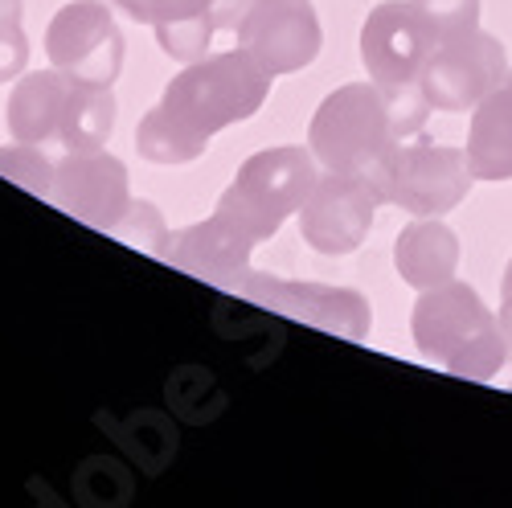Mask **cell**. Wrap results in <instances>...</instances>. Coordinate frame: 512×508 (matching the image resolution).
Here are the masks:
<instances>
[{
	"label": "cell",
	"mask_w": 512,
	"mask_h": 508,
	"mask_svg": "<svg viewBox=\"0 0 512 508\" xmlns=\"http://www.w3.org/2000/svg\"><path fill=\"white\" fill-rule=\"evenodd\" d=\"M271 95V74L242 46L189 62L164 87L160 103L136 127V152L148 164H193L209 140L250 119Z\"/></svg>",
	"instance_id": "6da1fadb"
},
{
	"label": "cell",
	"mask_w": 512,
	"mask_h": 508,
	"mask_svg": "<svg viewBox=\"0 0 512 508\" xmlns=\"http://www.w3.org/2000/svg\"><path fill=\"white\" fill-rule=\"evenodd\" d=\"M410 332L426 361H435L439 369L467 381H492L512 353L500 316L488 312L476 287H467L459 279L418 291V304L410 312Z\"/></svg>",
	"instance_id": "7a4b0ae2"
},
{
	"label": "cell",
	"mask_w": 512,
	"mask_h": 508,
	"mask_svg": "<svg viewBox=\"0 0 512 508\" xmlns=\"http://www.w3.org/2000/svg\"><path fill=\"white\" fill-rule=\"evenodd\" d=\"M402 136L390 111V99L377 82H345L332 91L312 123H308V148L324 173H353L365 177L381 197V177L398 152Z\"/></svg>",
	"instance_id": "3957f363"
},
{
	"label": "cell",
	"mask_w": 512,
	"mask_h": 508,
	"mask_svg": "<svg viewBox=\"0 0 512 508\" xmlns=\"http://www.w3.org/2000/svg\"><path fill=\"white\" fill-rule=\"evenodd\" d=\"M316 177H320V164L312 148L283 144V148L254 152L234 173L230 189L218 197L213 218L230 226L246 246H259L275 238L291 214H300Z\"/></svg>",
	"instance_id": "277c9868"
},
{
	"label": "cell",
	"mask_w": 512,
	"mask_h": 508,
	"mask_svg": "<svg viewBox=\"0 0 512 508\" xmlns=\"http://www.w3.org/2000/svg\"><path fill=\"white\" fill-rule=\"evenodd\" d=\"M472 164H467V148L435 144L410 136L398 144L386 177H381V201L406 209L410 218H443L472 193Z\"/></svg>",
	"instance_id": "5b68a950"
},
{
	"label": "cell",
	"mask_w": 512,
	"mask_h": 508,
	"mask_svg": "<svg viewBox=\"0 0 512 508\" xmlns=\"http://www.w3.org/2000/svg\"><path fill=\"white\" fill-rule=\"evenodd\" d=\"M508 78V54L500 37L480 25L451 41H439L422 70V95L435 111H472Z\"/></svg>",
	"instance_id": "8992f818"
},
{
	"label": "cell",
	"mask_w": 512,
	"mask_h": 508,
	"mask_svg": "<svg viewBox=\"0 0 512 508\" xmlns=\"http://www.w3.org/2000/svg\"><path fill=\"white\" fill-rule=\"evenodd\" d=\"M238 295L263 304L287 320L312 324L320 332H332L340 341L361 345L369 328H373V308L361 291L353 287H328V283H287V279H271V275H242Z\"/></svg>",
	"instance_id": "52a82bcc"
},
{
	"label": "cell",
	"mask_w": 512,
	"mask_h": 508,
	"mask_svg": "<svg viewBox=\"0 0 512 508\" xmlns=\"http://www.w3.org/2000/svg\"><path fill=\"white\" fill-rule=\"evenodd\" d=\"M238 46L271 78L312 66L324 46L316 5L312 0H250L238 21Z\"/></svg>",
	"instance_id": "ba28073f"
},
{
	"label": "cell",
	"mask_w": 512,
	"mask_h": 508,
	"mask_svg": "<svg viewBox=\"0 0 512 508\" xmlns=\"http://www.w3.org/2000/svg\"><path fill=\"white\" fill-rule=\"evenodd\" d=\"M50 66L82 78V82H111L123 70V29L111 17L107 0H70L46 29Z\"/></svg>",
	"instance_id": "9c48e42d"
},
{
	"label": "cell",
	"mask_w": 512,
	"mask_h": 508,
	"mask_svg": "<svg viewBox=\"0 0 512 508\" xmlns=\"http://www.w3.org/2000/svg\"><path fill=\"white\" fill-rule=\"evenodd\" d=\"M377 189L353 173H320L308 201L300 205V234L316 254H353L377 218Z\"/></svg>",
	"instance_id": "30bf717a"
},
{
	"label": "cell",
	"mask_w": 512,
	"mask_h": 508,
	"mask_svg": "<svg viewBox=\"0 0 512 508\" xmlns=\"http://www.w3.org/2000/svg\"><path fill=\"white\" fill-rule=\"evenodd\" d=\"M435 41L410 9V0H386L361 25V62L381 91L422 87V70Z\"/></svg>",
	"instance_id": "8fae6325"
},
{
	"label": "cell",
	"mask_w": 512,
	"mask_h": 508,
	"mask_svg": "<svg viewBox=\"0 0 512 508\" xmlns=\"http://www.w3.org/2000/svg\"><path fill=\"white\" fill-rule=\"evenodd\" d=\"M50 201L62 214L111 234L119 226V218L127 214V205H132V193H127V164L119 156H111L107 148L62 152Z\"/></svg>",
	"instance_id": "7c38bea8"
},
{
	"label": "cell",
	"mask_w": 512,
	"mask_h": 508,
	"mask_svg": "<svg viewBox=\"0 0 512 508\" xmlns=\"http://www.w3.org/2000/svg\"><path fill=\"white\" fill-rule=\"evenodd\" d=\"M70 91H74V74L58 70V66L21 74L17 87L9 91V103H5L9 136L21 140V144L58 148L62 119H66V107H70Z\"/></svg>",
	"instance_id": "4fadbf2b"
},
{
	"label": "cell",
	"mask_w": 512,
	"mask_h": 508,
	"mask_svg": "<svg viewBox=\"0 0 512 508\" xmlns=\"http://www.w3.org/2000/svg\"><path fill=\"white\" fill-rule=\"evenodd\" d=\"M250 254H254V246H246L230 226H222L209 214L205 222L173 234L164 259L173 267H181V271H189V275H197V279H209V283L234 291L238 279L246 275Z\"/></svg>",
	"instance_id": "5bb4252c"
},
{
	"label": "cell",
	"mask_w": 512,
	"mask_h": 508,
	"mask_svg": "<svg viewBox=\"0 0 512 508\" xmlns=\"http://www.w3.org/2000/svg\"><path fill=\"white\" fill-rule=\"evenodd\" d=\"M394 267L414 291H431L455 279L459 271V238L439 218H418L402 226L394 242Z\"/></svg>",
	"instance_id": "9a60e30c"
},
{
	"label": "cell",
	"mask_w": 512,
	"mask_h": 508,
	"mask_svg": "<svg viewBox=\"0 0 512 508\" xmlns=\"http://www.w3.org/2000/svg\"><path fill=\"white\" fill-rule=\"evenodd\" d=\"M467 164L476 181H512V78L472 107Z\"/></svg>",
	"instance_id": "2e32d148"
},
{
	"label": "cell",
	"mask_w": 512,
	"mask_h": 508,
	"mask_svg": "<svg viewBox=\"0 0 512 508\" xmlns=\"http://www.w3.org/2000/svg\"><path fill=\"white\" fill-rule=\"evenodd\" d=\"M111 132H115V95H111V87H107V82H82V78H74L58 148L62 152L107 148Z\"/></svg>",
	"instance_id": "e0dca14e"
},
{
	"label": "cell",
	"mask_w": 512,
	"mask_h": 508,
	"mask_svg": "<svg viewBox=\"0 0 512 508\" xmlns=\"http://www.w3.org/2000/svg\"><path fill=\"white\" fill-rule=\"evenodd\" d=\"M54 173H58V156L41 144H21L13 140L9 148H0V177H9L13 185H21L33 197L54 193Z\"/></svg>",
	"instance_id": "ac0fdd59"
},
{
	"label": "cell",
	"mask_w": 512,
	"mask_h": 508,
	"mask_svg": "<svg viewBox=\"0 0 512 508\" xmlns=\"http://www.w3.org/2000/svg\"><path fill=\"white\" fill-rule=\"evenodd\" d=\"M410 9L418 13L435 46L480 25V0H410Z\"/></svg>",
	"instance_id": "d6986e66"
},
{
	"label": "cell",
	"mask_w": 512,
	"mask_h": 508,
	"mask_svg": "<svg viewBox=\"0 0 512 508\" xmlns=\"http://www.w3.org/2000/svg\"><path fill=\"white\" fill-rule=\"evenodd\" d=\"M111 234L123 238V242H132V246H140V250H148V254H160V259L168 254V242H173V234H168V226L160 218V209L148 205V201L127 205V214L119 218V226Z\"/></svg>",
	"instance_id": "ffe728a7"
},
{
	"label": "cell",
	"mask_w": 512,
	"mask_h": 508,
	"mask_svg": "<svg viewBox=\"0 0 512 508\" xmlns=\"http://www.w3.org/2000/svg\"><path fill=\"white\" fill-rule=\"evenodd\" d=\"M156 41L168 58H181V62H197L205 58L209 41H213V13L209 17H189V21H168L156 25Z\"/></svg>",
	"instance_id": "44dd1931"
},
{
	"label": "cell",
	"mask_w": 512,
	"mask_h": 508,
	"mask_svg": "<svg viewBox=\"0 0 512 508\" xmlns=\"http://www.w3.org/2000/svg\"><path fill=\"white\" fill-rule=\"evenodd\" d=\"M115 9H123L132 21L144 25H168V21H189V17H209L218 9V0H119Z\"/></svg>",
	"instance_id": "7402d4cb"
},
{
	"label": "cell",
	"mask_w": 512,
	"mask_h": 508,
	"mask_svg": "<svg viewBox=\"0 0 512 508\" xmlns=\"http://www.w3.org/2000/svg\"><path fill=\"white\" fill-rule=\"evenodd\" d=\"M29 62V37L21 25H9V29H0V82H9L25 70Z\"/></svg>",
	"instance_id": "603a6c76"
},
{
	"label": "cell",
	"mask_w": 512,
	"mask_h": 508,
	"mask_svg": "<svg viewBox=\"0 0 512 508\" xmlns=\"http://www.w3.org/2000/svg\"><path fill=\"white\" fill-rule=\"evenodd\" d=\"M21 13H25V5H21V0H0V29L21 25Z\"/></svg>",
	"instance_id": "cb8c5ba5"
},
{
	"label": "cell",
	"mask_w": 512,
	"mask_h": 508,
	"mask_svg": "<svg viewBox=\"0 0 512 508\" xmlns=\"http://www.w3.org/2000/svg\"><path fill=\"white\" fill-rule=\"evenodd\" d=\"M500 328H504L508 345H512V300H504V304H500Z\"/></svg>",
	"instance_id": "d4e9b609"
},
{
	"label": "cell",
	"mask_w": 512,
	"mask_h": 508,
	"mask_svg": "<svg viewBox=\"0 0 512 508\" xmlns=\"http://www.w3.org/2000/svg\"><path fill=\"white\" fill-rule=\"evenodd\" d=\"M500 287H504V300H512V259H508V267H504V279H500Z\"/></svg>",
	"instance_id": "484cf974"
},
{
	"label": "cell",
	"mask_w": 512,
	"mask_h": 508,
	"mask_svg": "<svg viewBox=\"0 0 512 508\" xmlns=\"http://www.w3.org/2000/svg\"><path fill=\"white\" fill-rule=\"evenodd\" d=\"M107 5H119V0H107Z\"/></svg>",
	"instance_id": "4316f807"
},
{
	"label": "cell",
	"mask_w": 512,
	"mask_h": 508,
	"mask_svg": "<svg viewBox=\"0 0 512 508\" xmlns=\"http://www.w3.org/2000/svg\"><path fill=\"white\" fill-rule=\"evenodd\" d=\"M508 78H512V70H508Z\"/></svg>",
	"instance_id": "83f0119b"
}]
</instances>
